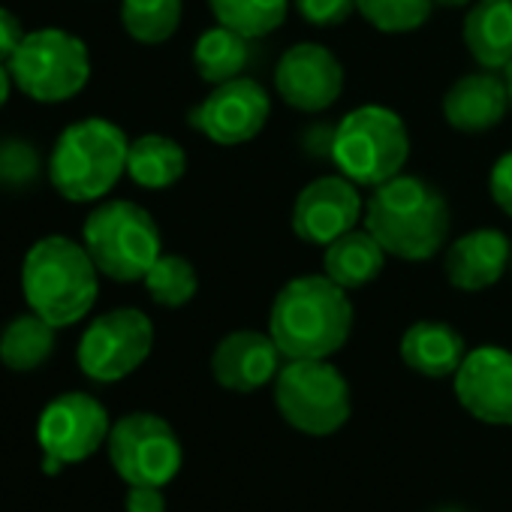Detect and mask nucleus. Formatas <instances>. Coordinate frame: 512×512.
<instances>
[{"label": "nucleus", "instance_id": "nucleus-17", "mask_svg": "<svg viewBox=\"0 0 512 512\" xmlns=\"http://www.w3.org/2000/svg\"><path fill=\"white\" fill-rule=\"evenodd\" d=\"M509 250L512 244L500 229H473L449 244L443 272L455 290L482 293L506 275Z\"/></svg>", "mask_w": 512, "mask_h": 512}, {"label": "nucleus", "instance_id": "nucleus-16", "mask_svg": "<svg viewBox=\"0 0 512 512\" xmlns=\"http://www.w3.org/2000/svg\"><path fill=\"white\" fill-rule=\"evenodd\" d=\"M281 347L272 335L238 329L217 341L211 353V374L229 392H256L281 374Z\"/></svg>", "mask_w": 512, "mask_h": 512}, {"label": "nucleus", "instance_id": "nucleus-25", "mask_svg": "<svg viewBox=\"0 0 512 512\" xmlns=\"http://www.w3.org/2000/svg\"><path fill=\"white\" fill-rule=\"evenodd\" d=\"M217 25L238 31L247 40H260L287 22L290 0H208Z\"/></svg>", "mask_w": 512, "mask_h": 512}, {"label": "nucleus", "instance_id": "nucleus-27", "mask_svg": "<svg viewBox=\"0 0 512 512\" xmlns=\"http://www.w3.org/2000/svg\"><path fill=\"white\" fill-rule=\"evenodd\" d=\"M148 296L163 308H181L199 293V275L190 260L178 253H160L157 263L142 278Z\"/></svg>", "mask_w": 512, "mask_h": 512}, {"label": "nucleus", "instance_id": "nucleus-11", "mask_svg": "<svg viewBox=\"0 0 512 512\" xmlns=\"http://www.w3.org/2000/svg\"><path fill=\"white\" fill-rule=\"evenodd\" d=\"M269 115L272 100L266 88L256 79L238 76L214 85V91L190 112V124L214 145H241L263 133Z\"/></svg>", "mask_w": 512, "mask_h": 512}, {"label": "nucleus", "instance_id": "nucleus-10", "mask_svg": "<svg viewBox=\"0 0 512 512\" xmlns=\"http://www.w3.org/2000/svg\"><path fill=\"white\" fill-rule=\"evenodd\" d=\"M154 347V323L139 308H115L100 314L79 341V368L97 383L130 377Z\"/></svg>", "mask_w": 512, "mask_h": 512}, {"label": "nucleus", "instance_id": "nucleus-18", "mask_svg": "<svg viewBox=\"0 0 512 512\" xmlns=\"http://www.w3.org/2000/svg\"><path fill=\"white\" fill-rule=\"evenodd\" d=\"M509 88L497 70H476L452 82L443 97V118L458 133H488L509 109Z\"/></svg>", "mask_w": 512, "mask_h": 512}, {"label": "nucleus", "instance_id": "nucleus-37", "mask_svg": "<svg viewBox=\"0 0 512 512\" xmlns=\"http://www.w3.org/2000/svg\"><path fill=\"white\" fill-rule=\"evenodd\" d=\"M437 512H464V509H452V506H449V509H437Z\"/></svg>", "mask_w": 512, "mask_h": 512}, {"label": "nucleus", "instance_id": "nucleus-19", "mask_svg": "<svg viewBox=\"0 0 512 512\" xmlns=\"http://www.w3.org/2000/svg\"><path fill=\"white\" fill-rule=\"evenodd\" d=\"M464 356V335L440 320H419L401 338L404 365L422 377H455Z\"/></svg>", "mask_w": 512, "mask_h": 512}, {"label": "nucleus", "instance_id": "nucleus-22", "mask_svg": "<svg viewBox=\"0 0 512 512\" xmlns=\"http://www.w3.org/2000/svg\"><path fill=\"white\" fill-rule=\"evenodd\" d=\"M187 172L184 148L160 133H148L130 142L127 151V175L145 190H166L178 184Z\"/></svg>", "mask_w": 512, "mask_h": 512}, {"label": "nucleus", "instance_id": "nucleus-2", "mask_svg": "<svg viewBox=\"0 0 512 512\" xmlns=\"http://www.w3.org/2000/svg\"><path fill=\"white\" fill-rule=\"evenodd\" d=\"M353 332V302L326 275H302L281 287L269 314V335L284 359H329Z\"/></svg>", "mask_w": 512, "mask_h": 512}, {"label": "nucleus", "instance_id": "nucleus-29", "mask_svg": "<svg viewBox=\"0 0 512 512\" xmlns=\"http://www.w3.org/2000/svg\"><path fill=\"white\" fill-rule=\"evenodd\" d=\"M40 175V154L25 139H4L0 142V184L4 187H25Z\"/></svg>", "mask_w": 512, "mask_h": 512}, {"label": "nucleus", "instance_id": "nucleus-5", "mask_svg": "<svg viewBox=\"0 0 512 512\" xmlns=\"http://www.w3.org/2000/svg\"><path fill=\"white\" fill-rule=\"evenodd\" d=\"M407 157V124L386 106H359L335 124L332 163L359 187H380L401 175Z\"/></svg>", "mask_w": 512, "mask_h": 512}, {"label": "nucleus", "instance_id": "nucleus-24", "mask_svg": "<svg viewBox=\"0 0 512 512\" xmlns=\"http://www.w3.org/2000/svg\"><path fill=\"white\" fill-rule=\"evenodd\" d=\"M193 64L199 76L211 85L238 79L244 67L250 64V40L223 25L208 28L193 46Z\"/></svg>", "mask_w": 512, "mask_h": 512}, {"label": "nucleus", "instance_id": "nucleus-15", "mask_svg": "<svg viewBox=\"0 0 512 512\" xmlns=\"http://www.w3.org/2000/svg\"><path fill=\"white\" fill-rule=\"evenodd\" d=\"M458 404L488 425H512V353L503 347L470 350L455 371Z\"/></svg>", "mask_w": 512, "mask_h": 512}, {"label": "nucleus", "instance_id": "nucleus-26", "mask_svg": "<svg viewBox=\"0 0 512 512\" xmlns=\"http://www.w3.org/2000/svg\"><path fill=\"white\" fill-rule=\"evenodd\" d=\"M181 0H121L124 31L145 46L166 43L181 25Z\"/></svg>", "mask_w": 512, "mask_h": 512}, {"label": "nucleus", "instance_id": "nucleus-21", "mask_svg": "<svg viewBox=\"0 0 512 512\" xmlns=\"http://www.w3.org/2000/svg\"><path fill=\"white\" fill-rule=\"evenodd\" d=\"M386 250L368 229H350L332 244H326L323 253V275L332 278L344 290H362L371 281L380 278L386 266Z\"/></svg>", "mask_w": 512, "mask_h": 512}, {"label": "nucleus", "instance_id": "nucleus-7", "mask_svg": "<svg viewBox=\"0 0 512 512\" xmlns=\"http://www.w3.org/2000/svg\"><path fill=\"white\" fill-rule=\"evenodd\" d=\"M7 67L25 97L37 103H64L88 85L91 52L70 31L40 28L34 34H25Z\"/></svg>", "mask_w": 512, "mask_h": 512}, {"label": "nucleus", "instance_id": "nucleus-20", "mask_svg": "<svg viewBox=\"0 0 512 512\" xmlns=\"http://www.w3.org/2000/svg\"><path fill=\"white\" fill-rule=\"evenodd\" d=\"M464 46L482 70L503 73L512 61V0H476L464 19Z\"/></svg>", "mask_w": 512, "mask_h": 512}, {"label": "nucleus", "instance_id": "nucleus-33", "mask_svg": "<svg viewBox=\"0 0 512 512\" xmlns=\"http://www.w3.org/2000/svg\"><path fill=\"white\" fill-rule=\"evenodd\" d=\"M127 512H166V497L154 485H130Z\"/></svg>", "mask_w": 512, "mask_h": 512}, {"label": "nucleus", "instance_id": "nucleus-4", "mask_svg": "<svg viewBox=\"0 0 512 512\" xmlns=\"http://www.w3.org/2000/svg\"><path fill=\"white\" fill-rule=\"evenodd\" d=\"M130 139L106 118H82L70 124L49 157V181L70 202L103 199L127 172Z\"/></svg>", "mask_w": 512, "mask_h": 512}, {"label": "nucleus", "instance_id": "nucleus-28", "mask_svg": "<svg viewBox=\"0 0 512 512\" xmlns=\"http://www.w3.org/2000/svg\"><path fill=\"white\" fill-rule=\"evenodd\" d=\"M356 13L380 34H410L431 19L434 0H356Z\"/></svg>", "mask_w": 512, "mask_h": 512}, {"label": "nucleus", "instance_id": "nucleus-3", "mask_svg": "<svg viewBox=\"0 0 512 512\" xmlns=\"http://www.w3.org/2000/svg\"><path fill=\"white\" fill-rule=\"evenodd\" d=\"M22 290L28 308L55 329L73 326L97 302L100 272L85 244L67 235L40 238L22 263Z\"/></svg>", "mask_w": 512, "mask_h": 512}, {"label": "nucleus", "instance_id": "nucleus-1", "mask_svg": "<svg viewBox=\"0 0 512 512\" xmlns=\"http://www.w3.org/2000/svg\"><path fill=\"white\" fill-rule=\"evenodd\" d=\"M449 202L419 175H395L374 187L365 205V229L389 256L425 263L443 250L449 238Z\"/></svg>", "mask_w": 512, "mask_h": 512}, {"label": "nucleus", "instance_id": "nucleus-36", "mask_svg": "<svg viewBox=\"0 0 512 512\" xmlns=\"http://www.w3.org/2000/svg\"><path fill=\"white\" fill-rule=\"evenodd\" d=\"M503 79H506V88H509V100H512V61H509V67L503 70Z\"/></svg>", "mask_w": 512, "mask_h": 512}, {"label": "nucleus", "instance_id": "nucleus-13", "mask_svg": "<svg viewBox=\"0 0 512 512\" xmlns=\"http://www.w3.org/2000/svg\"><path fill=\"white\" fill-rule=\"evenodd\" d=\"M359 184L347 175H320L314 178L293 205V232L314 247H326L344 232L356 229L362 220Z\"/></svg>", "mask_w": 512, "mask_h": 512}, {"label": "nucleus", "instance_id": "nucleus-14", "mask_svg": "<svg viewBox=\"0 0 512 512\" xmlns=\"http://www.w3.org/2000/svg\"><path fill=\"white\" fill-rule=\"evenodd\" d=\"M275 88L287 106L323 112L344 94V64L320 43H296L275 67Z\"/></svg>", "mask_w": 512, "mask_h": 512}, {"label": "nucleus", "instance_id": "nucleus-38", "mask_svg": "<svg viewBox=\"0 0 512 512\" xmlns=\"http://www.w3.org/2000/svg\"><path fill=\"white\" fill-rule=\"evenodd\" d=\"M509 272H512V250H509Z\"/></svg>", "mask_w": 512, "mask_h": 512}, {"label": "nucleus", "instance_id": "nucleus-23", "mask_svg": "<svg viewBox=\"0 0 512 512\" xmlns=\"http://www.w3.org/2000/svg\"><path fill=\"white\" fill-rule=\"evenodd\" d=\"M55 353V326L40 314H19L0 332V362L10 371H37Z\"/></svg>", "mask_w": 512, "mask_h": 512}, {"label": "nucleus", "instance_id": "nucleus-32", "mask_svg": "<svg viewBox=\"0 0 512 512\" xmlns=\"http://www.w3.org/2000/svg\"><path fill=\"white\" fill-rule=\"evenodd\" d=\"M22 40H25V31H22L19 16L0 7V61L7 64L16 55V49L22 46Z\"/></svg>", "mask_w": 512, "mask_h": 512}, {"label": "nucleus", "instance_id": "nucleus-6", "mask_svg": "<svg viewBox=\"0 0 512 512\" xmlns=\"http://www.w3.org/2000/svg\"><path fill=\"white\" fill-rule=\"evenodd\" d=\"M82 244L91 253L97 272L118 284L142 281L163 247L154 217L127 199L97 205L85 220Z\"/></svg>", "mask_w": 512, "mask_h": 512}, {"label": "nucleus", "instance_id": "nucleus-9", "mask_svg": "<svg viewBox=\"0 0 512 512\" xmlns=\"http://www.w3.org/2000/svg\"><path fill=\"white\" fill-rule=\"evenodd\" d=\"M109 461L127 485L163 488L181 470V440L154 413H127L109 431Z\"/></svg>", "mask_w": 512, "mask_h": 512}, {"label": "nucleus", "instance_id": "nucleus-12", "mask_svg": "<svg viewBox=\"0 0 512 512\" xmlns=\"http://www.w3.org/2000/svg\"><path fill=\"white\" fill-rule=\"evenodd\" d=\"M109 431L112 422L106 407L85 392L58 395L43 410L37 425L43 455L58 458L61 464H76L91 458L109 440Z\"/></svg>", "mask_w": 512, "mask_h": 512}, {"label": "nucleus", "instance_id": "nucleus-31", "mask_svg": "<svg viewBox=\"0 0 512 512\" xmlns=\"http://www.w3.org/2000/svg\"><path fill=\"white\" fill-rule=\"evenodd\" d=\"M488 190H491L494 205H497L506 217H512V151L503 154V157L491 166Z\"/></svg>", "mask_w": 512, "mask_h": 512}, {"label": "nucleus", "instance_id": "nucleus-34", "mask_svg": "<svg viewBox=\"0 0 512 512\" xmlns=\"http://www.w3.org/2000/svg\"><path fill=\"white\" fill-rule=\"evenodd\" d=\"M13 73H10V67L0 61V109L7 106V100H10V91H13Z\"/></svg>", "mask_w": 512, "mask_h": 512}, {"label": "nucleus", "instance_id": "nucleus-8", "mask_svg": "<svg viewBox=\"0 0 512 512\" xmlns=\"http://www.w3.org/2000/svg\"><path fill=\"white\" fill-rule=\"evenodd\" d=\"M275 401L287 425L326 437L350 419V386L329 359H287L275 377Z\"/></svg>", "mask_w": 512, "mask_h": 512}, {"label": "nucleus", "instance_id": "nucleus-30", "mask_svg": "<svg viewBox=\"0 0 512 512\" xmlns=\"http://www.w3.org/2000/svg\"><path fill=\"white\" fill-rule=\"evenodd\" d=\"M296 10L314 28H338L356 13V0H296Z\"/></svg>", "mask_w": 512, "mask_h": 512}, {"label": "nucleus", "instance_id": "nucleus-35", "mask_svg": "<svg viewBox=\"0 0 512 512\" xmlns=\"http://www.w3.org/2000/svg\"><path fill=\"white\" fill-rule=\"evenodd\" d=\"M473 0H434V7L440 10H461V7H470Z\"/></svg>", "mask_w": 512, "mask_h": 512}]
</instances>
